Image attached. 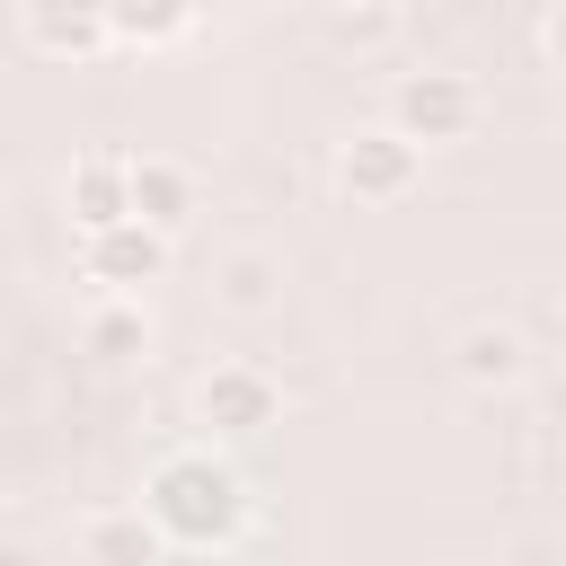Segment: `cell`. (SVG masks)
<instances>
[{
	"instance_id": "cell-4",
	"label": "cell",
	"mask_w": 566,
	"mask_h": 566,
	"mask_svg": "<svg viewBox=\"0 0 566 566\" xmlns=\"http://www.w3.org/2000/svg\"><path fill=\"white\" fill-rule=\"evenodd\" d=\"M159 274H168V230L159 221L124 212L106 230H80V283H97V292H150Z\"/></svg>"
},
{
	"instance_id": "cell-7",
	"label": "cell",
	"mask_w": 566,
	"mask_h": 566,
	"mask_svg": "<svg viewBox=\"0 0 566 566\" xmlns=\"http://www.w3.org/2000/svg\"><path fill=\"white\" fill-rule=\"evenodd\" d=\"M62 203H71V230H106L133 212V159L124 150H80L71 177H62Z\"/></svg>"
},
{
	"instance_id": "cell-5",
	"label": "cell",
	"mask_w": 566,
	"mask_h": 566,
	"mask_svg": "<svg viewBox=\"0 0 566 566\" xmlns=\"http://www.w3.org/2000/svg\"><path fill=\"white\" fill-rule=\"evenodd\" d=\"M389 115H398L424 150H433V142H460V133L478 124V80H469V71H433V62H424V71H398V80H389Z\"/></svg>"
},
{
	"instance_id": "cell-1",
	"label": "cell",
	"mask_w": 566,
	"mask_h": 566,
	"mask_svg": "<svg viewBox=\"0 0 566 566\" xmlns=\"http://www.w3.org/2000/svg\"><path fill=\"white\" fill-rule=\"evenodd\" d=\"M142 504L159 513L168 548H230L248 531V478L230 469V451L203 433V442H177L150 460L142 478Z\"/></svg>"
},
{
	"instance_id": "cell-11",
	"label": "cell",
	"mask_w": 566,
	"mask_h": 566,
	"mask_svg": "<svg viewBox=\"0 0 566 566\" xmlns=\"http://www.w3.org/2000/svg\"><path fill=\"white\" fill-rule=\"evenodd\" d=\"M212 301H221L230 318H265V310L283 301V265H274L265 248H230V256L212 265Z\"/></svg>"
},
{
	"instance_id": "cell-12",
	"label": "cell",
	"mask_w": 566,
	"mask_h": 566,
	"mask_svg": "<svg viewBox=\"0 0 566 566\" xmlns=\"http://www.w3.org/2000/svg\"><path fill=\"white\" fill-rule=\"evenodd\" d=\"M522 363H531V345H522V327H504V318H486V327L460 336V380H478V389H513Z\"/></svg>"
},
{
	"instance_id": "cell-8",
	"label": "cell",
	"mask_w": 566,
	"mask_h": 566,
	"mask_svg": "<svg viewBox=\"0 0 566 566\" xmlns=\"http://www.w3.org/2000/svg\"><path fill=\"white\" fill-rule=\"evenodd\" d=\"M71 548H80L88 566H150V557H168V531H159L150 504H124V513H88V522L71 531Z\"/></svg>"
},
{
	"instance_id": "cell-2",
	"label": "cell",
	"mask_w": 566,
	"mask_h": 566,
	"mask_svg": "<svg viewBox=\"0 0 566 566\" xmlns=\"http://www.w3.org/2000/svg\"><path fill=\"white\" fill-rule=\"evenodd\" d=\"M327 168H336V195H354V203H407L424 177V142L398 115H380V124H354Z\"/></svg>"
},
{
	"instance_id": "cell-14",
	"label": "cell",
	"mask_w": 566,
	"mask_h": 566,
	"mask_svg": "<svg viewBox=\"0 0 566 566\" xmlns=\"http://www.w3.org/2000/svg\"><path fill=\"white\" fill-rule=\"evenodd\" d=\"M539 53H548V62H557V71H566V0H557V9H548V18H539Z\"/></svg>"
},
{
	"instance_id": "cell-6",
	"label": "cell",
	"mask_w": 566,
	"mask_h": 566,
	"mask_svg": "<svg viewBox=\"0 0 566 566\" xmlns=\"http://www.w3.org/2000/svg\"><path fill=\"white\" fill-rule=\"evenodd\" d=\"M18 27L53 62H88V53L115 44V9L106 0H18Z\"/></svg>"
},
{
	"instance_id": "cell-13",
	"label": "cell",
	"mask_w": 566,
	"mask_h": 566,
	"mask_svg": "<svg viewBox=\"0 0 566 566\" xmlns=\"http://www.w3.org/2000/svg\"><path fill=\"white\" fill-rule=\"evenodd\" d=\"M115 9V44H177L186 27H195V0H106Z\"/></svg>"
},
{
	"instance_id": "cell-10",
	"label": "cell",
	"mask_w": 566,
	"mask_h": 566,
	"mask_svg": "<svg viewBox=\"0 0 566 566\" xmlns=\"http://www.w3.org/2000/svg\"><path fill=\"white\" fill-rule=\"evenodd\" d=\"M133 212H142V221H159V230L177 239V230L195 221V168H186V159L142 150V159H133Z\"/></svg>"
},
{
	"instance_id": "cell-15",
	"label": "cell",
	"mask_w": 566,
	"mask_h": 566,
	"mask_svg": "<svg viewBox=\"0 0 566 566\" xmlns=\"http://www.w3.org/2000/svg\"><path fill=\"white\" fill-rule=\"evenodd\" d=\"M327 9H345V18H354V9H380V0H327Z\"/></svg>"
},
{
	"instance_id": "cell-9",
	"label": "cell",
	"mask_w": 566,
	"mask_h": 566,
	"mask_svg": "<svg viewBox=\"0 0 566 566\" xmlns=\"http://www.w3.org/2000/svg\"><path fill=\"white\" fill-rule=\"evenodd\" d=\"M80 354H97V363L150 354V310H142V292H97V301L80 310Z\"/></svg>"
},
{
	"instance_id": "cell-3",
	"label": "cell",
	"mask_w": 566,
	"mask_h": 566,
	"mask_svg": "<svg viewBox=\"0 0 566 566\" xmlns=\"http://www.w3.org/2000/svg\"><path fill=\"white\" fill-rule=\"evenodd\" d=\"M274 416H283V389H274L265 363H212V371L195 380V424H203L212 442H256Z\"/></svg>"
}]
</instances>
